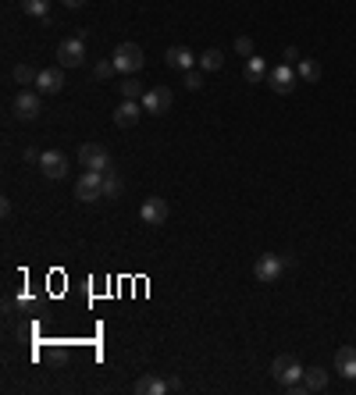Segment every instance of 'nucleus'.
I'll list each match as a JSON object with an SVG mask.
<instances>
[{
	"label": "nucleus",
	"instance_id": "nucleus-18",
	"mask_svg": "<svg viewBox=\"0 0 356 395\" xmlns=\"http://www.w3.org/2000/svg\"><path fill=\"white\" fill-rule=\"evenodd\" d=\"M243 75H246V82L250 86H257V82H264V78H267V61L264 57H246V68H243Z\"/></svg>",
	"mask_w": 356,
	"mask_h": 395
},
{
	"label": "nucleus",
	"instance_id": "nucleus-28",
	"mask_svg": "<svg viewBox=\"0 0 356 395\" xmlns=\"http://www.w3.org/2000/svg\"><path fill=\"white\" fill-rule=\"evenodd\" d=\"M282 61H285V64H292V68H296V64H299V61H303V57H299V50H296V47H285V57H282Z\"/></svg>",
	"mask_w": 356,
	"mask_h": 395
},
{
	"label": "nucleus",
	"instance_id": "nucleus-22",
	"mask_svg": "<svg viewBox=\"0 0 356 395\" xmlns=\"http://www.w3.org/2000/svg\"><path fill=\"white\" fill-rule=\"evenodd\" d=\"M36 78H39V71H36V68H29L25 61H22V64H15V82H18L22 89H25V86H36Z\"/></svg>",
	"mask_w": 356,
	"mask_h": 395
},
{
	"label": "nucleus",
	"instance_id": "nucleus-10",
	"mask_svg": "<svg viewBox=\"0 0 356 395\" xmlns=\"http://www.w3.org/2000/svg\"><path fill=\"white\" fill-rule=\"evenodd\" d=\"M168 203L161 200V196H150V200H143V207H139V217H143V224H150V228H161L164 221H168Z\"/></svg>",
	"mask_w": 356,
	"mask_h": 395
},
{
	"label": "nucleus",
	"instance_id": "nucleus-30",
	"mask_svg": "<svg viewBox=\"0 0 356 395\" xmlns=\"http://www.w3.org/2000/svg\"><path fill=\"white\" fill-rule=\"evenodd\" d=\"M61 4H64V8H83L86 0H61Z\"/></svg>",
	"mask_w": 356,
	"mask_h": 395
},
{
	"label": "nucleus",
	"instance_id": "nucleus-5",
	"mask_svg": "<svg viewBox=\"0 0 356 395\" xmlns=\"http://www.w3.org/2000/svg\"><path fill=\"white\" fill-rule=\"evenodd\" d=\"M78 164L86 171H111V153L100 143H86V146H78Z\"/></svg>",
	"mask_w": 356,
	"mask_h": 395
},
{
	"label": "nucleus",
	"instance_id": "nucleus-3",
	"mask_svg": "<svg viewBox=\"0 0 356 395\" xmlns=\"http://www.w3.org/2000/svg\"><path fill=\"white\" fill-rule=\"evenodd\" d=\"M282 271H285V257L264 253V257H257V264H253V278H257L260 285H271V282L282 278Z\"/></svg>",
	"mask_w": 356,
	"mask_h": 395
},
{
	"label": "nucleus",
	"instance_id": "nucleus-11",
	"mask_svg": "<svg viewBox=\"0 0 356 395\" xmlns=\"http://www.w3.org/2000/svg\"><path fill=\"white\" fill-rule=\"evenodd\" d=\"M171 100H175V96H171L168 86H153V89L143 93V110H146V114H164V110L171 107Z\"/></svg>",
	"mask_w": 356,
	"mask_h": 395
},
{
	"label": "nucleus",
	"instance_id": "nucleus-1",
	"mask_svg": "<svg viewBox=\"0 0 356 395\" xmlns=\"http://www.w3.org/2000/svg\"><path fill=\"white\" fill-rule=\"evenodd\" d=\"M75 200L78 203H97L104 200V171H86L75 182Z\"/></svg>",
	"mask_w": 356,
	"mask_h": 395
},
{
	"label": "nucleus",
	"instance_id": "nucleus-21",
	"mask_svg": "<svg viewBox=\"0 0 356 395\" xmlns=\"http://www.w3.org/2000/svg\"><path fill=\"white\" fill-rule=\"evenodd\" d=\"M122 192H125V182L118 178L114 171H107V175H104V196H107V200H118Z\"/></svg>",
	"mask_w": 356,
	"mask_h": 395
},
{
	"label": "nucleus",
	"instance_id": "nucleus-2",
	"mask_svg": "<svg viewBox=\"0 0 356 395\" xmlns=\"http://www.w3.org/2000/svg\"><path fill=\"white\" fill-rule=\"evenodd\" d=\"M303 371H306V367H303L296 357H278V360L271 364V374H274V381H278L285 392H289L292 385H299V381H303Z\"/></svg>",
	"mask_w": 356,
	"mask_h": 395
},
{
	"label": "nucleus",
	"instance_id": "nucleus-23",
	"mask_svg": "<svg viewBox=\"0 0 356 395\" xmlns=\"http://www.w3.org/2000/svg\"><path fill=\"white\" fill-rule=\"evenodd\" d=\"M118 89H122V96H125V100H143V86H139V78H136V75H129Z\"/></svg>",
	"mask_w": 356,
	"mask_h": 395
},
{
	"label": "nucleus",
	"instance_id": "nucleus-25",
	"mask_svg": "<svg viewBox=\"0 0 356 395\" xmlns=\"http://www.w3.org/2000/svg\"><path fill=\"white\" fill-rule=\"evenodd\" d=\"M185 89H189V93L204 89V71H185Z\"/></svg>",
	"mask_w": 356,
	"mask_h": 395
},
{
	"label": "nucleus",
	"instance_id": "nucleus-24",
	"mask_svg": "<svg viewBox=\"0 0 356 395\" xmlns=\"http://www.w3.org/2000/svg\"><path fill=\"white\" fill-rule=\"evenodd\" d=\"M221 64H225L221 50H204V54H200V68H204V71H221Z\"/></svg>",
	"mask_w": 356,
	"mask_h": 395
},
{
	"label": "nucleus",
	"instance_id": "nucleus-6",
	"mask_svg": "<svg viewBox=\"0 0 356 395\" xmlns=\"http://www.w3.org/2000/svg\"><path fill=\"white\" fill-rule=\"evenodd\" d=\"M39 96H43L39 89H18V96H15V114L22 117V122H32V117L43 114V100H39Z\"/></svg>",
	"mask_w": 356,
	"mask_h": 395
},
{
	"label": "nucleus",
	"instance_id": "nucleus-26",
	"mask_svg": "<svg viewBox=\"0 0 356 395\" xmlns=\"http://www.w3.org/2000/svg\"><path fill=\"white\" fill-rule=\"evenodd\" d=\"M114 71H118V64H114V61H97V68H93V75H97V78H111Z\"/></svg>",
	"mask_w": 356,
	"mask_h": 395
},
{
	"label": "nucleus",
	"instance_id": "nucleus-29",
	"mask_svg": "<svg viewBox=\"0 0 356 395\" xmlns=\"http://www.w3.org/2000/svg\"><path fill=\"white\" fill-rule=\"evenodd\" d=\"M39 157H43L39 150H25V161H29V164H39Z\"/></svg>",
	"mask_w": 356,
	"mask_h": 395
},
{
	"label": "nucleus",
	"instance_id": "nucleus-4",
	"mask_svg": "<svg viewBox=\"0 0 356 395\" xmlns=\"http://www.w3.org/2000/svg\"><path fill=\"white\" fill-rule=\"evenodd\" d=\"M114 64H118V71L122 75H139V68L146 64V57H143V47H136V43H122L114 50V57H111Z\"/></svg>",
	"mask_w": 356,
	"mask_h": 395
},
{
	"label": "nucleus",
	"instance_id": "nucleus-19",
	"mask_svg": "<svg viewBox=\"0 0 356 395\" xmlns=\"http://www.w3.org/2000/svg\"><path fill=\"white\" fill-rule=\"evenodd\" d=\"M296 75L303 78V82H318V78H321V64L313 61V57H303V61L296 64Z\"/></svg>",
	"mask_w": 356,
	"mask_h": 395
},
{
	"label": "nucleus",
	"instance_id": "nucleus-17",
	"mask_svg": "<svg viewBox=\"0 0 356 395\" xmlns=\"http://www.w3.org/2000/svg\"><path fill=\"white\" fill-rule=\"evenodd\" d=\"M303 388L306 392H325L328 388V371L325 367H306L303 371Z\"/></svg>",
	"mask_w": 356,
	"mask_h": 395
},
{
	"label": "nucleus",
	"instance_id": "nucleus-13",
	"mask_svg": "<svg viewBox=\"0 0 356 395\" xmlns=\"http://www.w3.org/2000/svg\"><path fill=\"white\" fill-rule=\"evenodd\" d=\"M143 114H146V110H143L139 100H122V103H118V110H114V125H118V129H132Z\"/></svg>",
	"mask_w": 356,
	"mask_h": 395
},
{
	"label": "nucleus",
	"instance_id": "nucleus-16",
	"mask_svg": "<svg viewBox=\"0 0 356 395\" xmlns=\"http://www.w3.org/2000/svg\"><path fill=\"white\" fill-rule=\"evenodd\" d=\"M164 392H171V385L164 378H153V374L136 378V395H164Z\"/></svg>",
	"mask_w": 356,
	"mask_h": 395
},
{
	"label": "nucleus",
	"instance_id": "nucleus-9",
	"mask_svg": "<svg viewBox=\"0 0 356 395\" xmlns=\"http://www.w3.org/2000/svg\"><path fill=\"white\" fill-rule=\"evenodd\" d=\"M39 171H43L50 182H61L68 175V157L61 150H43V157H39Z\"/></svg>",
	"mask_w": 356,
	"mask_h": 395
},
{
	"label": "nucleus",
	"instance_id": "nucleus-14",
	"mask_svg": "<svg viewBox=\"0 0 356 395\" xmlns=\"http://www.w3.org/2000/svg\"><path fill=\"white\" fill-rule=\"evenodd\" d=\"M164 64L175 68V71H192L196 57H192V50H185V47H168V50H164Z\"/></svg>",
	"mask_w": 356,
	"mask_h": 395
},
{
	"label": "nucleus",
	"instance_id": "nucleus-15",
	"mask_svg": "<svg viewBox=\"0 0 356 395\" xmlns=\"http://www.w3.org/2000/svg\"><path fill=\"white\" fill-rule=\"evenodd\" d=\"M335 371H339L342 378H353V381H356V349H353V345H342V349L335 352Z\"/></svg>",
	"mask_w": 356,
	"mask_h": 395
},
{
	"label": "nucleus",
	"instance_id": "nucleus-20",
	"mask_svg": "<svg viewBox=\"0 0 356 395\" xmlns=\"http://www.w3.org/2000/svg\"><path fill=\"white\" fill-rule=\"evenodd\" d=\"M22 11L32 18H50V0H22Z\"/></svg>",
	"mask_w": 356,
	"mask_h": 395
},
{
	"label": "nucleus",
	"instance_id": "nucleus-27",
	"mask_svg": "<svg viewBox=\"0 0 356 395\" xmlns=\"http://www.w3.org/2000/svg\"><path fill=\"white\" fill-rule=\"evenodd\" d=\"M235 50H239L243 57H253V39L250 36H239V39H235Z\"/></svg>",
	"mask_w": 356,
	"mask_h": 395
},
{
	"label": "nucleus",
	"instance_id": "nucleus-7",
	"mask_svg": "<svg viewBox=\"0 0 356 395\" xmlns=\"http://www.w3.org/2000/svg\"><path fill=\"white\" fill-rule=\"evenodd\" d=\"M83 61H86V39L71 36V39H64V43L57 47V64L61 68H78Z\"/></svg>",
	"mask_w": 356,
	"mask_h": 395
},
{
	"label": "nucleus",
	"instance_id": "nucleus-12",
	"mask_svg": "<svg viewBox=\"0 0 356 395\" xmlns=\"http://www.w3.org/2000/svg\"><path fill=\"white\" fill-rule=\"evenodd\" d=\"M36 89L43 93V96H47V93H50V96L61 93V89H64V68H61V64H57V68H43V71H39V78H36Z\"/></svg>",
	"mask_w": 356,
	"mask_h": 395
},
{
	"label": "nucleus",
	"instance_id": "nucleus-8",
	"mask_svg": "<svg viewBox=\"0 0 356 395\" xmlns=\"http://www.w3.org/2000/svg\"><path fill=\"white\" fill-rule=\"evenodd\" d=\"M296 78H299V75H296V68L282 61L278 68H271V71H267V86H271L274 93H282V96H285V93H292V89H296Z\"/></svg>",
	"mask_w": 356,
	"mask_h": 395
}]
</instances>
